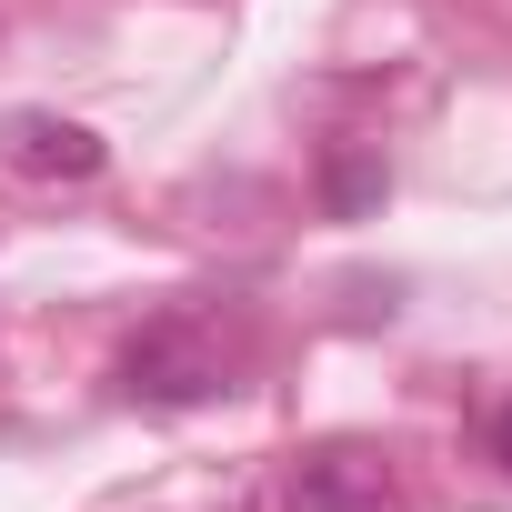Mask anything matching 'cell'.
<instances>
[{
  "label": "cell",
  "mask_w": 512,
  "mask_h": 512,
  "mask_svg": "<svg viewBox=\"0 0 512 512\" xmlns=\"http://www.w3.org/2000/svg\"><path fill=\"white\" fill-rule=\"evenodd\" d=\"M121 392L151 402V412H191V402L221 392V352H211L191 322H151V332L121 352Z\"/></svg>",
  "instance_id": "6da1fadb"
},
{
  "label": "cell",
  "mask_w": 512,
  "mask_h": 512,
  "mask_svg": "<svg viewBox=\"0 0 512 512\" xmlns=\"http://www.w3.org/2000/svg\"><path fill=\"white\" fill-rule=\"evenodd\" d=\"M282 502H292V512H402V492H392L382 452H362V442L302 452V462H292V482H282Z\"/></svg>",
  "instance_id": "7a4b0ae2"
},
{
  "label": "cell",
  "mask_w": 512,
  "mask_h": 512,
  "mask_svg": "<svg viewBox=\"0 0 512 512\" xmlns=\"http://www.w3.org/2000/svg\"><path fill=\"white\" fill-rule=\"evenodd\" d=\"M0 151H11V171H31V181H91L101 171V141L81 121H61V111H11L0 121Z\"/></svg>",
  "instance_id": "3957f363"
},
{
  "label": "cell",
  "mask_w": 512,
  "mask_h": 512,
  "mask_svg": "<svg viewBox=\"0 0 512 512\" xmlns=\"http://www.w3.org/2000/svg\"><path fill=\"white\" fill-rule=\"evenodd\" d=\"M502 452H512V412H502Z\"/></svg>",
  "instance_id": "277c9868"
}]
</instances>
